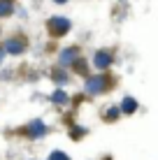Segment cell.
Here are the masks:
<instances>
[{
	"mask_svg": "<svg viewBox=\"0 0 158 160\" xmlns=\"http://www.w3.org/2000/svg\"><path fill=\"white\" fill-rule=\"evenodd\" d=\"M9 12V5H5V2H0V14H7Z\"/></svg>",
	"mask_w": 158,
	"mask_h": 160,
	"instance_id": "cell-1",
	"label": "cell"
}]
</instances>
